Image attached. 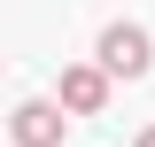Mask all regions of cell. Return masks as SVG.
Listing matches in <instances>:
<instances>
[{
  "mask_svg": "<svg viewBox=\"0 0 155 147\" xmlns=\"http://www.w3.org/2000/svg\"><path fill=\"white\" fill-rule=\"evenodd\" d=\"M109 62H70V70H62V109L70 116H101L109 109Z\"/></svg>",
  "mask_w": 155,
  "mask_h": 147,
  "instance_id": "1",
  "label": "cell"
},
{
  "mask_svg": "<svg viewBox=\"0 0 155 147\" xmlns=\"http://www.w3.org/2000/svg\"><path fill=\"white\" fill-rule=\"evenodd\" d=\"M101 62H109L116 77H140V70L155 62V47H147L140 23H109V31H101Z\"/></svg>",
  "mask_w": 155,
  "mask_h": 147,
  "instance_id": "2",
  "label": "cell"
},
{
  "mask_svg": "<svg viewBox=\"0 0 155 147\" xmlns=\"http://www.w3.org/2000/svg\"><path fill=\"white\" fill-rule=\"evenodd\" d=\"M62 124H70V116H62V101H23L8 132H16V147H54Z\"/></svg>",
  "mask_w": 155,
  "mask_h": 147,
  "instance_id": "3",
  "label": "cell"
},
{
  "mask_svg": "<svg viewBox=\"0 0 155 147\" xmlns=\"http://www.w3.org/2000/svg\"><path fill=\"white\" fill-rule=\"evenodd\" d=\"M132 147H155V124H147V132H140V139H132Z\"/></svg>",
  "mask_w": 155,
  "mask_h": 147,
  "instance_id": "4",
  "label": "cell"
}]
</instances>
